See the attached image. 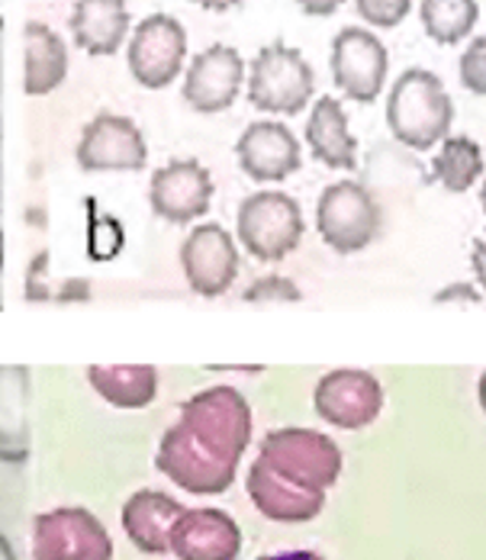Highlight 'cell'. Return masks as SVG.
Masks as SVG:
<instances>
[{"mask_svg": "<svg viewBox=\"0 0 486 560\" xmlns=\"http://www.w3.org/2000/svg\"><path fill=\"white\" fill-rule=\"evenodd\" d=\"M332 81L335 88L355 101V104H374L383 94L386 71H390V52L378 36L364 26H345L332 39Z\"/></svg>", "mask_w": 486, "mask_h": 560, "instance_id": "9", "label": "cell"}, {"mask_svg": "<svg viewBox=\"0 0 486 560\" xmlns=\"http://www.w3.org/2000/svg\"><path fill=\"white\" fill-rule=\"evenodd\" d=\"M262 560H323L316 551H280V555H268Z\"/></svg>", "mask_w": 486, "mask_h": 560, "instance_id": "34", "label": "cell"}, {"mask_svg": "<svg viewBox=\"0 0 486 560\" xmlns=\"http://www.w3.org/2000/svg\"><path fill=\"white\" fill-rule=\"evenodd\" d=\"M458 71H461L464 91H471L477 97H486V36H477L464 49V56L458 61Z\"/></svg>", "mask_w": 486, "mask_h": 560, "instance_id": "29", "label": "cell"}, {"mask_svg": "<svg viewBox=\"0 0 486 560\" xmlns=\"http://www.w3.org/2000/svg\"><path fill=\"white\" fill-rule=\"evenodd\" d=\"M306 145L310 155L332 171H355L358 168V139L348 126V113L342 101L335 97H320L310 110L306 122Z\"/></svg>", "mask_w": 486, "mask_h": 560, "instance_id": "21", "label": "cell"}, {"mask_svg": "<svg viewBox=\"0 0 486 560\" xmlns=\"http://www.w3.org/2000/svg\"><path fill=\"white\" fill-rule=\"evenodd\" d=\"M126 245V232L113 217H94L88 229V255L91 261H113Z\"/></svg>", "mask_w": 486, "mask_h": 560, "instance_id": "26", "label": "cell"}, {"mask_svg": "<svg viewBox=\"0 0 486 560\" xmlns=\"http://www.w3.org/2000/svg\"><path fill=\"white\" fill-rule=\"evenodd\" d=\"M84 171H142L149 165V145L142 129L119 113H97L74 149Z\"/></svg>", "mask_w": 486, "mask_h": 560, "instance_id": "13", "label": "cell"}, {"mask_svg": "<svg viewBox=\"0 0 486 560\" xmlns=\"http://www.w3.org/2000/svg\"><path fill=\"white\" fill-rule=\"evenodd\" d=\"M303 13H310V16H332L345 0H293Z\"/></svg>", "mask_w": 486, "mask_h": 560, "instance_id": "32", "label": "cell"}, {"mask_svg": "<svg viewBox=\"0 0 486 560\" xmlns=\"http://www.w3.org/2000/svg\"><path fill=\"white\" fill-rule=\"evenodd\" d=\"M245 88H248V101L255 110L293 116V113H303L310 107L316 78H313L310 61L300 56V49L270 43L252 58Z\"/></svg>", "mask_w": 486, "mask_h": 560, "instance_id": "3", "label": "cell"}, {"mask_svg": "<svg viewBox=\"0 0 486 560\" xmlns=\"http://www.w3.org/2000/svg\"><path fill=\"white\" fill-rule=\"evenodd\" d=\"M171 555L177 560H235L242 555V528L222 509H184L171 528Z\"/></svg>", "mask_w": 486, "mask_h": 560, "instance_id": "16", "label": "cell"}, {"mask_svg": "<svg viewBox=\"0 0 486 560\" xmlns=\"http://www.w3.org/2000/svg\"><path fill=\"white\" fill-rule=\"evenodd\" d=\"M355 10L364 23L378 30H393L409 16L413 0H355Z\"/></svg>", "mask_w": 486, "mask_h": 560, "instance_id": "28", "label": "cell"}, {"mask_svg": "<svg viewBox=\"0 0 486 560\" xmlns=\"http://www.w3.org/2000/svg\"><path fill=\"white\" fill-rule=\"evenodd\" d=\"M68 30L88 56H116L129 39V7L126 0H74Z\"/></svg>", "mask_w": 486, "mask_h": 560, "instance_id": "19", "label": "cell"}, {"mask_svg": "<svg viewBox=\"0 0 486 560\" xmlns=\"http://www.w3.org/2000/svg\"><path fill=\"white\" fill-rule=\"evenodd\" d=\"M197 7H204V10H213V13H225V10H232V7H239L242 0H194Z\"/></svg>", "mask_w": 486, "mask_h": 560, "instance_id": "33", "label": "cell"}, {"mask_svg": "<svg viewBox=\"0 0 486 560\" xmlns=\"http://www.w3.org/2000/svg\"><path fill=\"white\" fill-rule=\"evenodd\" d=\"M0 560H16V555H13V545L0 535Z\"/></svg>", "mask_w": 486, "mask_h": 560, "instance_id": "35", "label": "cell"}, {"mask_svg": "<svg viewBox=\"0 0 486 560\" xmlns=\"http://www.w3.org/2000/svg\"><path fill=\"white\" fill-rule=\"evenodd\" d=\"M245 58L232 46H210L184 68V84L181 97L190 110L197 113H222L229 110L242 88H245Z\"/></svg>", "mask_w": 486, "mask_h": 560, "instance_id": "11", "label": "cell"}, {"mask_svg": "<svg viewBox=\"0 0 486 560\" xmlns=\"http://www.w3.org/2000/svg\"><path fill=\"white\" fill-rule=\"evenodd\" d=\"M454 104L429 68H409L396 78L386 94V126L396 142L413 152H429L448 139Z\"/></svg>", "mask_w": 486, "mask_h": 560, "instance_id": "2", "label": "cell"}, {"mask_svg": "<svg viewBox=\"0 0 486 560\" xmlns=\"http://www.w3.org/2000/svg\"><path fill=\"white\" fill-rule=\"evenodd\" d=\"M484 293L471 283H448L444 290L435 293V303H451V300H467V303H477Z\"/></svg>", "mask_w": 486, "mask_h": 560, "instance_id": "30", "label": "cell"}, {"mask_svg": "<svg viewBox=\"0 0 486 560\" xmlns=\"http://www.w3.org/2000/svg\"><path fill=\"white\" fill-rule=\"evenodd\" d=\"M471 265H474L477 290L486 296V232L474 242V248H471Z\"/></svg>", "mask_w": 486, "mask_h": 560, "instance_id": "31", "label": "cell"}, {"mask_svg": "<svg viewBox=\"0 0 486 560\" xmlns=\"http://www.w3.org/2000/svg\"><path fill=\"white\" fill-rule=\"evenodd\" d=\"M0 271H3V232H0Z\"/></svg>", "mask_w": 486, "mask_h": 560, "instance_id": "38", "label": "cell"}, {"mask_svg": "<svg viewBox=\"0 0 486 560\" xmlns=\"http://www.w3.org/2000/svg\"><path fill=\"white\" fill-rule=\"evenodd\" d=\"M152 213L167 223L187 225L207 217L213 203V177L194 159H174L149 180Z\"/></svg>", "mask_w": 486, "mask_h": 560, "instance_id": "14", "label": "cell"}, {"mask_svg": "<svg viewBox=\"0 0 486 560\" xmlns=\"http://www.w3.org/2000/svg\"><path fill=\"white\" fill-rule=\"evenodd\" d=\"M258 457L274 474L306 490L325 493L342 477V448L316 429H274L262 439Z\"/></svg>", "mask_w": 486, "mask_h": 560, "instance_id": "5", "label": "cell"}, {"mask_svg": "<svg viewBox=\"0 0 486 560\" xmlns=\"http://www.w3.org/2000/svg\"><path fill=\"white\" fill-rule=\"evenodd\" d=\"M235 159L239 168L245 171L258 184L287 180L303 165V149L300 139L277 119H258L252 122L239 142H235Z\"/></svg>", "mask_w": 486, "mask_h": 560, "instance_id": "15", "label": "cell"}, {"mask_svg": "<svg viewBox=\"0 0 486 560\" xmlns=\"http://www.w3.org/2000/svg\"><path fill=\"white\" fill-rule=\"evenodd\" d=\"M477 396H481V406H484V412H486V371L481 374V384H477Z\"/></svg>", "mask_w": 486, "mask_h": 560, "instance_id": "36", "label": "cell"}, {"mask_svg": "<svg viewBox=\"0 0 486 560\" xmlns=\"http://www.w3.org/2000/svg\"><path fill=\"white\" fill-rule=\"evenodd\" d=\"M481 207H484V213H486V174L481 177Z\"/></svg>", "mask_w": 486, "mask_h": 560, "instance_id": "37", "label": "cell"}, {"mask_svg": "<svg viewBox=\"0 0 486 560\" xmlns=\"http://www.w3.org/2000/svg\"><path fill=\"white\" fill-rule=\"evenodd\" d=\"M316 416L345 432H358L371 425L383 409V387L374 374L358 368L328 371L313 393Z\"/></svg>", "mask_w": 486, "mask_h": 560, "instance_id": "10", "label": "cell"}, {"mask_svg": "<svg viewBox=\"0 0 486 560\" xmlns=\"http://www.w3.org/2000/svg\"><path fill=\"white\" fill-rule=\"evenodd\" d=\"M245 490H248V500L255 503V509L265 518H270V522H287V525L313 522L325 505L323 490H306V487H297V483L284 480L280 474L270 470L262 457L248 467Z\"/></svg>", "mask_w": 486, "mask_h": 560, "instance_id": "17", "label": "cell"}, {"mask_svg": "<svg viewBox=\"0 0 486 560\" xmlns=\"http://www.w3.org/2000/svg\"><path fill=\"white\" fill-rule=\"evenodd\" d=\"M30 451V368L0 364V464H26Z\"/></svg>", "mask_w": 486, "mask_h": 560, "instance_id": "20", "label": "cell"}, {"mask_svg": "<svg viewBox=\"0 0 486 560\" xmlns=\"http://www.w3.org/2000/svg\"><path fill=\"white\" fill-rule=\"evenodd\" d=\"M248 445L252 406L235 387L219 384L184 399L159 442L155 467L194 497H219L232 487Z\"/></svg>", "mask_w": 486, "mask_h": 560, "instance_id": "1", "label": "cell"}, {"mask_svg": "<svg viewBox=\"0 0 486 560\" xmlns=\"http://www.w3.org/2000/svg\"><path fill=\"white\" fill-rule=\"evenodd\" d=\"M184 280L197 296H222L239 275V245L219 223H197L181 242Z\"/></svg>", "mask_w": 486, "mask_h": 560, "instance_id": "12", "label": "cell"}, {"mask_svg": "<svg viewBox=\"0 0 486 560\" xmlns=\"http://www.w3.org/2000/svg\"><path fill=\"white\" fill-rule=\"evenodd\" d=\"M245 303H258V306H268V303H300L303 293L300 287L290 278H280V275H270V278L255 280L245 293H242Z\"/></svg>", "mask_w": 486, "mask_h": 560, "instance_id": "27", "label": "cell"}, {"mask_svg": "<svg viewBox=\"0 0 486 560\" xmlns=\"http://www.w3.org/2000/svg\"><path fill=\"white\" fill-rule=\"evenodd\" d=\"M68 78V46L46 23L23 26V94L46 97Z\"/></svg>", "mask_w": 486, "mask_h": 560, "instance_id": "22", "label": "cell"}, {"mask_svg": "<svg viewBox=\"0 0 486 560\" xmlns=\"http://www.w3.org/2000/svg\"><path fill=\"white\" fill-rule=\"evenodd\" d=\"M88 381L116 409H146L159 396V371L152 364H91Z\"/></svg>", "mask_w": 486, "mask_h": 560, "instance_id": "23", "label": "cell"}, {"mask_svg": "<svg viewBox=\"0 0 486 560\" xmlns=\"http://www.w3.org/2000/svg\"><path fill=\"white\" fill-rule=\"evenodd\" d=\"M481 7L477 0H423L419 20L426 36L438 46H458L464 43L477 26Z\"/></svg>", "mask_w": 486, "mask_h": 560, "instance_id": "25", "label": "cell"}, {"mask_svg": "<svg viewBox=\"0 0 486 560\" xmlns=\"http://www.w3.org/2000/svg\"><path fill=\"white\" fill-rule=\"evenodd\" d=\"M181 512L184 505L162 490H139L123 503L119 522L142 555H171V528Z\"/></svg>", "mask_w": 486, "mask_h": 560, "instance_id": "18", "label": "cell"}, {"mask_svg": "<svg viewBox=\"0 0 486 560\" xmlns=\"http://www.w3.org/2000/svg\"><path fill=\"white\" fill-rule=\"evenodd\" d=\"M486 174L484 149L471 136L441 139L432 159V177L448 194H467Z\"/></svg>", "mask_w": 486, "mask_h": 560, "instance_id": "24", "label": "cell"}, {"mask_svg": "<svg viewBox=\"0 0 486 560\" xmlns=\"http://www.w3.org/2000/svg\"><path fill=\"white\" fill-rule=\"evenodd\" d=\"M303 210L284 190H258L239 203L235 213V235L248 255L258 261H284L303 242Z\"/></svg>", "mask_w": 486, "mask_h": 560, "instance_id": "4", "label": "cell"}, {"mask_svg": "<svg viewBox=\"0 0 486 560\" xmlns=\"http://www.w3.org/2000/svg\"><path fill=\"white\" fill-rule=\"evenodd\" d=\"M0 26H3V0H0Z\"/></svg>", "mask_w": 486, "mask_h": 560, "instance_id": "39", "label": "cell"}, {"mask_svg": "<svg viewBox=\"0 0 486 560\" xmlns=\"http://www.w3.org/2000/svg\"><path fill=\"white\" fill-rule=\"evenodd\" d=\"M126 68L149 88L162 91L174 84L187 68V30L171 13H149L126 39Z\"/></svg>", "mask_w": 486, "mask_h": 560, "instance_id": "7", "label": "cell"}, {"mask_svg": "<svg viewBox=\"0 0 486 560\" xmlns=\"http://www.w3.org/2000/svg\"><path fill=\"white\" fill-rule=\"evenodd\" d=\"M380 207L361 180H335L320 194L316 232L335 255H358L378 238Z\"/></svg>", "mask_w": 486, "mask_h": 560, "instance_id": "6", "label": "cell"}, {"mask_svg": "<svg viewBox=\"0 0 486 560\" xmlns=\"http://www.w3.org/2000/svg\"><path fill=\"white\" fill-rule=\"evenodd\" d=\"M33 560H113V538L91 509H49L33 518Z\"/></svg>", "mask_w": 486, "mask_h": 560, "instance_id": "8", "label": "cell"}]
</instances>
